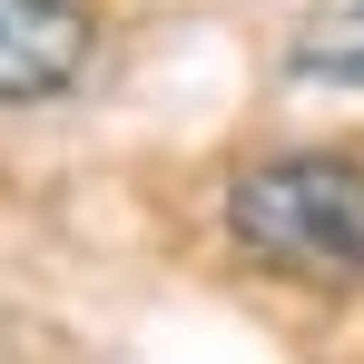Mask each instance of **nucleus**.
<instances>
[{"label":"nucleus","instance_id":"nucleus-3","mask_svg":"<svg viewBox=\"0 0 364 364\" xmlns=\"http://www.w3.org/2000/svg\"><path fill=\"white\" fill-rule=\"evenodd\" d=\"M296 79H325V89H364V0H315L296 20Z\"/></svg>","mask_w":364,"mask_h":364},{"label":"nucleus","instance_id":"nucleus-2","mask_svg":"<svg viewBox=\"0 0 364 364\" xmlns=\"http://www.w3.org/2000/svg\"><path fill=\"white\" fill-rule=\"evenodd\" d=\"M89 10L79 0H0V99H60L89 69Z\"/></svg>","mask_w":364,"mask_h":364},{"label":"nucleus","instance_id":"nucleus-1","mask_svg":"<svg viewBox=\"0 0 364 364\" xmlns=\"http://www.w3.org/2000/svg\"><path fill=\"white\" fill-rule=\"evenodd\" d=\"M227 227L256 266L296 286H364V168L355 158H266L227 187Z\"/></svg>","mask_w":364,"mask_h":364}]
</instances>
